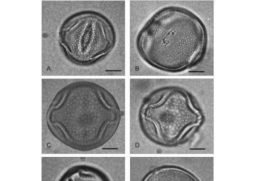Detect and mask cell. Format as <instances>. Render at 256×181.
<instances>
[{"instance_id":"cell-1","label":"cell","mask_w":256,"mask_h":181,"mask_svg":"<svg viewBox=\"0 0 256 181\" xmlns=\"http://www.w3.org/2000/svg\"><path fill=\"white\" fill-rule=\"evenodd\" d=\"M121 118V109L108 90L93 82L78 81L58 91L46 120L58 140L74 150L88 152L113 136Z\"/></svg>"},{"instance_id":"cell-2","label":"cell","mask_w":256,"mask_h":181,"mask_svg":"<svg viewBox=\"0 0 256 181\" xmlns=\"http://www.w3.org/2000/svg\"><path fill=\"white\" fill-rule=\"evenodd\" d=\"M190 17L188 12L177 6L156 12L137 36L136 47L142 58L159 70H185L192 60Z\"/></svg>"},{"instance_id":"cell-3","label":"cell","mask_w":256,"mask_h":181,"mask_svg":"<svg viewBox=\"0 0 256 181\" xmlns=\"http://www.w3.org/2000/svg\"><path fill=\"white\" fill-rule=\"evenodd\" d=\"M139 116L144 133L153 140L167 146L180 142L197 122L188 95L176 87L152 93L142 103Z\"/></svg>"},{"instance_id":"cell-4","label":"cell","mask_w":256,"mask_h":181,"mask_svg":"<svg viewBox=\"0 0 256 181\" xmlns=\"http://www.w3.org/2000/svg\"><path fill=\"white\" fill-rule=\"evenodd\" d=\"M117 36L111 22L93 10L76 12L65 19L58 32L60 47L74 64L88 66L102 60L115 46Z\"/></svg>"},{"instance_id":"cell-5","label":"cell","mask_w":256,"mask_h":181,"mask_svg":"<svg viewBox=\"0 0 256 181\" xmlns=\"http://www.w3.org/2000/svg\"><path fill=\"white\" fill-rule=\"evenodd\" d=\"M58 181H109L105 174L94 167L77 165L63 174Z\"/></svg>"},{"instance_id":"cell-6","label":"cell","mask_w":256,"mask_h":181,"mask_svg":"<svg viewBox=\"0 0 256 181\" xmlns=\"http://www.w3.org/2000/svg\"><path fill=\"white\" fill-rule=\"evenodd\" d=\"M143 181H199L191 174L177 167L157 168L148 174Z\"/></svg>"}]
</instances>
